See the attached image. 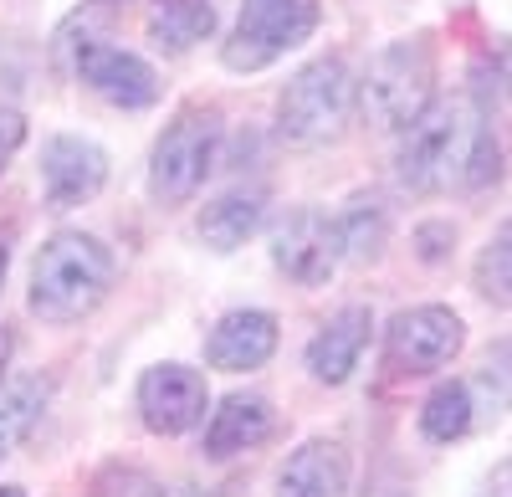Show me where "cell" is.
<instances>
[{"label": "cell", "instance_id": "6", "mask_svg": "<svg viewBox=\"0 0 512 497\" xmlns=\"http://www.w3.org/2000/svg\"><path fill=\"white\" fill-rule=\"evenodd\" d=\"M318 31V0H241L236 31L226 41V67L231 72H262L277 57Z\"/></svg>", "mask_w": 512, "mask_h": 497}, {"label": "cell", "instance_id": "8", "mask_svg": "<svg viewBox=\"0 0 512 497\" xmlns=\"http://www.w3.org/2000/svg\"><path fill=\"white\" fill-rule=\"evenodd\" d=\"M344 257V226L318 216V211H292L272 231V262L297 287H323Z\"/></svg>", "mask_w": 512, "mask_h": 497}, {"label": "cell", "instance_id": "3", "mask_svg": "<svg viewBox=\"0 0 512 497\" xmlns=\"http://www.w3.org/2000/svg\"><path fill=\"white\" fill-rule=\"evenodd\" d=\"M354 103H359L354 72L338 57H318L282 88V98H277V134L292 149L338 144L344 129H349V118H354Z\"/></svg>", "mask_w": 512, "mask_h": 497}, {"label": "cell", "instance_id": "20", "mask_svg": "<svg viewBox=\"0 0 512 497\" xmlns=\"http://www.w3.org/2000/svg\"><path fill=\"white\" fill-rule=\"evenodd\" d=\"M472 400H477V416H507L512 410V339H497L477 375H472Z\"/></svg>", "mask_w": 512, "mask_h": 497}, {"label": "cell", "instance_id": "12", "mask_svg": "<svg viewBox=\"0 0 512 497\" xmlns=\"http://www.w3.org/2000/svg\"><path fill=\"white\" fill-rule=\"evenodd\" d=\"M277 349V318L262 308H236L210 328L205 359L210 369H226V375H246V369H262Z\"/></svg>", "mask_w": 512, "mask_h": 497}, {"label": "cell", "instance_id": "13", "mask_svg": "<svg viewBox=\"0 0 512 497\" xmlns=\"http://www.w3.org/2000/svg\"><path fill=\"white\" fill-rule=\"evenodd\" d=\"M277 497H349V451L344 441L313 436L277 472Z\"/></svg>", "mask_w": 512, "mask_h": 497}, {"label": "cell", "instance_id": "26", "mask_svg": "<svg viewBox=\"0 0 512 497\" xmlns=\"http://www.w3.org/2000/svg\"><path fill=\"white\" fill-rule=\"evenodd\" d=\"M164 497H205V492H195V487H180V492H164Z\"/></svg>", "mask_w": 512, "mask_h": 497}, {"label": "cell", "instance_id": "17", "mask_svg": "<svg viewBox=\"0 0 512 497\" xmlns=\"http://www.w3.org/2000/svg\"><path fill=\"white\" fill-rule=\"evenodd\" d=\"M262 226V195H246V190H231L221 200H210L200 211V241L210 246V252H236V246H246V236Z\"/></svg>", "mask_w": 512, "mask_h": 497}, {"label": "cell", "instance_id": "5", "mask_svg": "<svg viewBox=\"0 0 512 497\" xmlns=\"http://www.w3.org/2000/svg\"><path fill=\"white\" fill-rule=\"evenodd\" d=\"M216 139H221L216 108H185L159 134V144L149 154V190L159 205H180L205 185L210 164H216Z\"/></svg>", "mask_w": 512, "mask_h": 497}, {"label": "cell", "instance_id": "10", "mask_svg": "<svg viewBox=\"0 0 512 497\" xmlns=\"http://www.w3.org/2000/svg\"><path fill=\"white\" fill-rule=\"evenodd\" d=\"M108 180V154L93 139L77 134H57L41 149V190H47L52 211H72V205H88Z\"/></svg>", "mask_w": 512, "mask_h": 497}, {"label": "cell", "instance_id": "21", "mask_svg": "<svg viewBox=\"0 0 512 497\" xmlns=\"http://www.w3.org/2000/svg\"><path fill=\"white\" fill-rule=\"evenodd\" d=\"M477 293L497 308H512V221L492 231V241L477 257Z\"/></svg>", "mask_w": 512, "mask_h": 497}, {"label": "cell", "instance_id": "2", "mask_svg": "<svg viewBox=\"0 0 512 497\" xmlns=\"http://www.w3.org/2000/svg\"><path fill=\"white\" fill-rule=\"evenodd\" d=\"M113 287V252L88 231H57L31 262V313L47 323L88 318Z\"/></svg>", "mask_w": 512, "mask_h": 497}, {"label": "cell", "instance_id": "27", "mask_svg": "<svg viewBox=\"0 0 512 497\" xmlns=\"http://www.w3.org/2000/svg\"><path fill=\"white\" fill-rule=\"evenodd\" d=\"M6 262H11V257H6V241H0V282H6Z\"/></svg>", "mask_w": 512, "mask_h": 497}, {"label": "cell", "instance_id": "1", "mask_svg": "<svg viewBox=\"0 0 512 497\" xmlns=\"http://www.w3.org/2000/svg\"><path fill=\"white\" fill-rule=\"evenodd\" d=\"M395 164H400V185L420 190V195H436V190H451V185L477 190V185L502 175L492 123L466 98L425 108L405 129V144H400Z\"/></svg>", "mask_w": 512, "mask_h": 497}, {"label": "cell", "instance_id": "14", "mask_svg": "<svg viewBox=\"0 0 512 497\" xmlns=\"http://www.w3.org/2000/svg\"><path fill=\"white\" fill-rule=\"evenodd\" d=\"M369 328H374L369 308L333 313L318 334H313V344H308V375H313L318 385H344V380L354 375L364 344H369Z\"/></svg>", "mask_w": 512, "mask_h": 497}, {"label": "cell", "instance_id": "25", "mask_svg": "<svg viewBox=\"0 0 512 497\" xmlns=\"http://www.w3.org/2000/svg\"><path fill=\"white\" fill-rule=\"evenodd\" d=\"M6 364H11V334L0 328V375H6Z\"/></svg>", "mask_w": 512, "mask_h": 497}, {"label": "cell", "instance_id": "18", "mask_svg": "<svg viewBox=\"0 0 512 497\" xmlns=\"http://www.w3.org/2000/svg\"><path fill=\"white\" fill-rule=\"evenodd\" d=\"M47 395H52V385L41 380V375H11V380H0V462H6L11 451L21 446V436L41 421Z\"/></svg>", "mask_w": 512, "mask_h": 497}, {"label": "cell", "instance_id": "9", "mask_svg": "<svg viewBox=\"0 0 512 497\" xmlns=\"http://www.w3.org/2000/svg\"><path fill=\"white\" fill-rule=\"evenodd\" d=\"M210 390L205 375L190 364H154L139 380V416L154 436H185L205 421Z\"/></svg>", "mask_w": 512, "mask_h": 497}, {"label": "cell", "instance_id": "11", "mask_svg": "<svg viewBox=\"0 0 512 497\" xmlns=\"http://www.w3.org/2000/svg\"><path fill=\"white\" fill-rule=\"evenodd\" d=\"M72 72L88 82L98 98H108L113 108H149L159 103V77L144 57L123 52V47H108V41H93L88 52H77Z\"/></svg>", "mask_w": 512, "mask_h": 497}, {"label": "cell", "instance_id": "19", "mask_svg": "<svg viewBox=\"0 0 512 497\" xmlns=\"http://www.w3.org/2000/svg\"><path fill=\"white\" fill-rule=\"evenodd\" d=\"M477 421V400H472V385H436L420 405V431L425 441H461Z\"/></svg>", "mask_w": 512, "mask_h": 497}, {"label": "cell", "instance_id": "22", "mask_svg": "<svg viewBox=\"0 0 512 497\" xmlns=\"http://www.w3.org/2000/svg\"><path fill=\"white\" fill-rule=\"evenodd\" d=\"M344 226V257H354V262H369V257H379V241H384V211L374 200H354V211L338 221Z\"/></svg>", "mask_w": 512, "mask_h": 497}, {"label": "cell", "instance_id": "28", "mask_svg": "<svg viewBox=\"0 0 512 497\" xmlns=\"http://www.w3.org/2000/svg\"><path fill=\"white\" fill-rule=\"evenodd\" d=\"M0 497H26L21 487H0Z\"/></svg>", "mask_w": 512, "mask_h": 497}, {"label": "cell", "instance_id": "24", "mask_svg": "<svg viewBox=\"0 0 512 497\" xmlns=\"http://www.w3.org/2000/svg\"><path fill=\"white\" fill-rule=\"evenodd\" d=\"M477 497H512V457H507L502 467H492V477L482 482Z\"/></svg>", "mask_w": 512, "mask_h": 497}, {"label": "cell", "instance_id": "23", "mask_svg": "<svg viewBox=\"0 0 512 497\" xmlns=\"http://www.w3.org/2000/svg\"><path fill=\"white\" fill-rule=\"evenodd\" d=\"M26 144V118L21 113H0V170H6V164H11V154Z\"/></svg>", "mask_w": 512, "mask_h": 497}, {"label": "cell", "instance_id": "7", "mask_svg": "<svg viewBox=\"0 0 512 497\" xmlns=\"http://www.w3.org/2000/svg\"><path fill=\"white\" fill-rule=\"evenodd\" d=\"M466 344V328L451 308L441 303H425V308H405L395 313V323L384 328V364H390V375H436L446 369Z\"/></svg>", "mask_w": 512, "mask_h": 497}, {"label": "cell", "instance_id": "4", "mask_svg": "<svg viewBox=\"0 0 512 497\" xmlns=\"http://www.w3.org/2000/svg\"><path fill=\"white\" fill-rule=\"evenodd\" d=\"M436 88V52L431 36H405L395 47H384L364 77V113L374 118V129L384 134H405L410 123L431 108Z\"/></svg>", "mask_w": 512, "mask_h": 497}, {"label": "cell", "instance_id": "15", "mask_svg": "<svg viewBox=\"0 0 512 497\" xmlns=\"http://www.w3.org/2000/svg\"><path fill=\"white\" fill-rule=\"evenodd\" d=\"M272 436V405L262 395H231L221 400V410H210L205 426V457H236V451H251Z\"/></svg>", "mask_w": 512, "mask_h": 497}, {"label": "cell", "instance_id": "16", "mask_svg": "<svg viewBox=\"0 0 512 497\" xmlns=\"http://www.w3.org/2000/svg\"><path fill=\"white\" fill-rule=\"evenodd\" d=\"M216 31V0H149V36L159 52H190Z\"/></svg>", "mask_w": 512, "mask_h": 497}]
</instances>
